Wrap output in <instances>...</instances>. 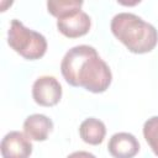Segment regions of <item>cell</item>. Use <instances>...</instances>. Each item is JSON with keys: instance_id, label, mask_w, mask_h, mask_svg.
Returning a JSON list of instances; mask_svg holds the SVG:
<instances>
[{"instance_id": "cell-1", "label": "cell", "mask_w": 158, "mask_h": 158, "mask_svg": "<svg viewBox=\"0 0 158 158\" xmlns=\"http://www.w3.org/2000/svg\"><path fill=\"white\" fill-rule=\"evenodd\" d=\"M63 78L72 86H80L88 91L104 93L111 84L112 74L96 49L88 44L70 48L60 63Z\"/></svg>"}, {"instance_id": "cell-4", "label": "cell", "mask_w": 158, "mask_h": 158, "mask_svg": "<svg viewBox=\"0 0 158 158\" xmlns=\"http://www.w3.org/2000/svg\"><path fill=\"white\" fill-rule=\"evenodd\" d=\"M32 96L41 106H54L62 98V86L54 77L43 75L33 83Z\"/></svg>"}, {"instance_id": "cell-3", "label": "cell", "mask_w": 158, "mask_h": 158, "mask_svg": "<svg viewBox=\"0 0 158 158\" xmlns=\"http://www.w3.org/2000/svg\"><path fill=\"white\" fill-rule=\"evenodd\" d=\"M9 46L26 59L35 60L44 56L47 51V40L40 32L23 26V23L14 19L7 31Z\"/></svg>"}, {"instance_id": "cell-7", "label": "cell", "mask_w": 158, "mask_h": 158, "mask_svg": "<svg viewBox=\"0 0 158 158\" xmlns=\"http://www.w3.org/2000/svg\"><path fill=\"white\" fill-rule=\"evenodd\" d=\"M107 151L114 158H133L139 151V143L133 135L118 132L111 136Z\"/></svg>"}, {"instance_id": "cell-5", "label": "cell", "mask_w": 158, "mask_h": 158, "mask_svg": "<svg viewBox=\"0 0 158 158\" xmlns=\"http://www.w3.org/2000/svg\"><path fill=\"white\" fill-rule=\"evenodd\" d=\"M31 153L32 143L25 133L11 131L4 136L1 141L2 158H30Z\"/></svg>"}, {"instance_id": "cell-2", "label": "cell", "mask_w": 158, "mask_h": 158, "mask_svg": "<svg viewBox=\"0 0 158 158\" xmlns=\"http://www.w3.org/2000/svg\"><path fill=\"white\" fill-rule=\"evenodd\" d=\"M111 32L132 53L151 52L158 43L156 27L131 12H120L111 20Z\"/></svg>"}, {"instance_id": "cell-10", "label": "cell", "mask_w": 158, "mask_h": 158, "mask_svg": "<svg viewBox=\"0 0 158 158\" xmlns=\"http://www.w3.org/2000/svg\"><path fill=\"white\" fill-rule=\"evenodd\" d=\"M83 1L80 0H51L47 2V9L51 15L57 19L65 17L70 14L80 11Z\"/></svg>"}, {"instance_id": "cell-9", "label": "cell", "mask_w": 158, "mask_h": 158, "mask_svg": "<svg viewBox=\"0 0 158 158\" xmlns=\"http://www.w3.org/2000/svg\"><path fill=\"white\" fill-rule=\"evenodd\" d=\"M79 135L85 143L96 146L100 144L106 135L105 123L95 117L85 118L79 126Z\"/></svg>"}, {"instance_id": "cell-12", "label": "cell", "mask_w": 158, "mask_h": 158, "mask_svg": "<svg viewBox=\"0 0 158 158\" xmlns=\"http://www.w3.org/2000/svg\"><path fill=\"white\" fill-rule=\"evenodd\" d=\"M67 158H96V157L93 153H89L85 151H78V152H73Z\"/></svg>"}, {"instance_id": "cell-8", "label": "cell", "mask_w": 158, "mask_h": 158, "mask_svg": "<svg viewBox=\"0 0 158 158\" xmlns=\"http://www.w3.org/2000/svg\"><path fill=\"white\" fill-rule=\"evenodd\" d=\"M52 130H53L52 120L42 114L30 115L26 117L23 122L25 135L33 141H46Z\"/></svg>"}, {"instance_id": "cell-11", "label": "cell", "mask_w": 158, "mask_h": 158, "mask_svg": "<svg viewBox=\"0 0 158 158\" xmlns=\"http://www.w3.org/2000/svg\"><path fill=\"white\" fill-rule=\"evenodd\" d=\"M143 136L153 153L158 157V116H152L144 122Z\"/></svg>"}, {"instance_id": "cell-6", "label": "cell", "mask_w": 158, "mask_h": 158, "mask_svg": "<svg viewBox=\"0 0 158 158\" xmlns=\"http://www.w3.org/2000/svg\"><path fill=\"white\" fill-rule=\"evenodd\" d=\"M90 26L91 20L89 15L81 10L57 20V28L62 35L69 38H77L86 35Z\"/></svg>"}]
</instances>
